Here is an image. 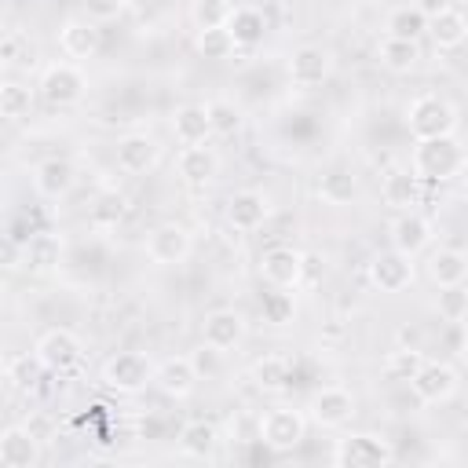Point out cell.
<instances>
[{
    "instance_id": "cell-1",
    "label": "cell",
    "mask_w": 468,
    "mask_h": 468,
    "mask_svg": "<svg viewBox=\"0 0 468 468\" xmlns=\"http://www.w3.org/2000/svg\"><path fill=\"white\" fill-rule=\"evenodd\" d=\"M457 121H461L457 106H453L446 95H439V91H424V95H417V99L406 106V128H410L413 143H417V139H442V135H453V132H457Z\"/></svg>"
},
{
    "instance_id": "cell-2",
    "label": "cell",
    "mask_w": 468,
    "mask_h": 468,
    "mask_svg": "<svg viewBox=\"0 0 468 468\" xmlns=\"http://www.w3.org/2000/svg\"><path fill=\"white\" fill-rule=\"evenodd\" d=\"M464 165V150L453 135H442V139H417L413 143V154H410V168L420 176V183H446V179H457Z\"/></svg>"
},
{
    "instance_id": "cell-3",
    "label": "cell",
    "mask_w": 468,
    "mask_h": 468,
    "mask_svg": "<svg viewBox=\"0 0 468 468\" xmlns=\"http://www.w3.org/2000/svg\"><path fill=\"white\" fill-rule=\"evenodd\" d=\"M154 358L146 351H117L102 362L99 380L113 395H139L146 384H154Z\"/></svg>"
},
{
    "instance_id": "cell-4",
    "label": "cell",
    "mask_w": 468,
    "mask_h": 468,
    "mask_svg": "<svg viewBox=\"0 0 468 468\" xmlns=\"http://www.w3.org/2000/svg\"><path fill=\"white\" fill-rule=\"evenodd\" d=\"M329 461L340 468H388L395 461V446L377 431H355L336 439Z\"/></svg>"
},
{
    "instance_id": "cell-5",
    "label": "cell",
    "mask_w": 468,
    "mask_h": 468,
    "mask_svg": "<svg viewBox=\"0 0 468 468\" xmlns=\"http://www.w3.org/2000/svg\"><path fill=\"white\" fill-rule=\"evenodd\" d=\"M303 435H307V417H303L300 410H292V406H274V410H267V413L260 417V424H256L260 446H267V450H274V453L296 450V446L303 442Z\"/></svg>"
},
{
    "instance_id": "cell-6",
    "label": "cell",
    "mask_w": 468,
    "mask_h": 468,
    "mask_svg": "<svg viewBox=\"0 0 468 468\" xmlns=\"http://www.w3.org/2000/svg\"><path fill=\"white\" fill-rule=\"evenodd\" d=\"M37 91H40V99L48 106H77L84 99V91H88V77L73 58L48 62L40 80H37Z\"/></svg>"
},
{
    "instance_id": "cell-7",
    "label": "cell",
    "mask_w": 468,
    "mask_h": 468,
    "mask_svg": "<svg viewBox=\"0 0 468 468\" xmlns=\"http://www.w3.org/2000/svg\"><path fill=\"white\" fill-rule=\"evenodd\" d=\"M413 256H406V252H399V249H380V252H373L369 256V263H366V278H369V285L377 289V292H388V296H395V292H406L410 285H413Z\"/></svg>"
},
{
    "instance_id": "cell-8",
    "label": "cell",
    "mask_w": 468,
    "mask_h": 468,
    "mask_svg": "<svg viewBox=\"0 0 468 468\" xmlns=\"http://www.w3.org/2000/svg\"><path fill=\"white\" fill-rule=\"evenodd\" d=\"M37 358L48 366V373H73L80 362H84V344L73 329L66 325H55V329H44L40 340H37Z\"/></svg>"
},
{
    "instance_id": "cell-9",
    "label": "cell",
    "mask_w": 468,
    "mask_h": 468,
    "mask_svg": "<svg viewBox=\"0 0 468 468\" xmlns=\"http://www.w3.org/2000/svg\"><path fill=\"white\" fill-rule=\"evenodd\" d=\"M190 252H194V234L183 223H176V219L157 223L146 234V256L157 267H179V263L190 260Z\"/></svg>"
},
{
    "instance_id": "cell-10",
    "label": "cell",
    "mask_w": 468,
    "mask_h": 468,
    "mask_svg": "<svg viewBox=\"0 0 468 468\" xmlns=\"http://www.w3.org/2000/svg\"><path fill=\"white\" fill-rule=\"evenodd\" d=\"M410 391L424 406H442L461 391V373L450 362H424L410 380Z\"/></svg>"
},
{
    "instance_id": "cell-11",
    "label": "cell",
    "mask_w": 468,
    "mask_h": 468,
    "mask_svg": "<svg viewBox=\"0 0 468 468\" xmlns=\"http://www.w3.org/2000/svg\"><path fill=\"white\" fill-rule=\"evenodd\" d=\"M161 154H165V146H161L157 135H150V132H128V135H121L117 146H113V161H117V168L128 172V176H146V172H154V168L161 165Z\"/></svg>"
},
{
    "instance_id": "cell-12",
    "label": "cell",
    "mask_w": 468,
    "mask_h": 468,
    "mask_svg": "<svg viewBox=\"0 0 468 468\" xmlns=\"http://www.w3.org/2000/svg\"><path fill=\"white\" fill-rule=\"evenodd\" d=\"M260 278L274 289H300L303 285V252L292 245H267L260 252Z\"/></svg>"
},
{
    "instance_id": "cell-13",
    "label": "cell",
    "mask_w": 468,
    "mask_h": 468,
    "mask_svg": "<svg viewBox=\"0 0 468 468\" xmlns=\"http://www.w3.org/2000/svg\"><path fill=\"white\" fill-rule=\"evenodd\" d=\"M355 413H358V402H355V395H351L347 388H340V384L318 388V391L311 395V402H307V417H311L318 428H344V424H351Z\"/></svg>"
},
{
    "instance_id": "cell-14",
    "label": "cell",
    "mask_w": 468,
    "mask_h": 468,
    "mask_svg": "<svg viewBox=\"0 0 468 468\" xmlns=\"http://www.w3.org/2000/svg\"><path fill=\"white\" fill-rule=\"evenodd\" d=\"M29 183H33V190H37L44 201H62V197L77 186V165H73L69 157L51 154V157H44V161L33 165Z\"/></svg>"
},
{
    "instance_id": "cell-15",
    "label": "cell",
    "mask_w": 468,
    "mask_h": 468,
    "mask_svg": "<svg viewBox=\"0 0 468 468\" xmlns=\"http://www.w3.org/2000/svg\"><path fill=\"white\" fill-rule=\"evenodd\" d=\"M285 69H289V80L296 88H318L333 73V55L322 44H300V48H292Z\"/></svg>"
},
{
    "instance_id": "cell-16",
    "label": "cell",
    "mask_w": 468,
    "mask_h": 468,
    "mask_svg": "<svg viewBox=\"0 0 468 468\" xmlns=\"http://www.w3.org/2000/svg\"><path fill=\"white\" fill-rule=\"evenodd\" d=\"M223 216H227V223H230L238 234H252V230H260V227L271 219V197H267L263 190H252V186L234 190V194L227 197Z\"/></svg>"
},
{
    "instance_id": "cell-17",
    "label": "cell",
    "mask_w": 468,
    "mask_h": 468,
    "mask_svg": "<svg viewBox=\"0 0 468 468\" xmlns=\"http://www.w3.org/2000/svg\"><path fill=\"white\" fill-rule=\"evenodd\" d=\"M245 336H249V322H245V314L234 311V307H216V311H208L205 322H201V340L212 344V347H219L223 355L234 351V347H241Z\"/></svg>"
},
{
    "instance_id": "cell-18",
    "label": "cell",
    "mask_w": 468,
    "mask_h": 468,
    "mask_svg": "<svg viewBox=\"0 0 468 468\" xmlns=\"http://www.w3.org/2000/svg\"><path fill=\"white\" fill-rule=\"evenodd\" d=\"M44 457V442L26 424H7L0 431V468H37Z\"/></svg>"
},
{
    "instance_id": "cell-19",
    "label": "cell",
    "mask_w": 468,
    "mask_h": 468,
    "mask_svg": "<svg viewBox=\"0 0 468 468\" xmlns=\"http://www.w3.org/2000/svg\"><path fill=\"white\" fill-rule=\"evenodd\" d=\"M58 48H62V55L73 58V62L91 58V55L102 48V29H99V22L88 18V15L66 18L62 29H58Z\"/></svg>"
},
{
    "instance_id": "cell-20",
    "label": "cell",
    "mask_w": 468,
    "mask_h": 468,
    "mask_svg": "<svg viewBox=\"0 0 468 468\" xmlns=\"http://www.w3.org/2000/svg\"><path fill=\"white\" fill-rule=\"evenodd\" d=\"M431 219L428 216H420L417 208H410V212H399L395 219H391V227H388V238H391V249H399V252H406V256H420L428 245H431Z\"/></svg>"
},
{
    "instance_id": "cell-21",
    "label": "cell",
    "mask_w": 468,
    "mask_h": 468,
    "mask_svg": "<svg viewBox=\"0 0 468 468\" xmlns=\"http://www.w3.org/2000/svg\"><path fill=\"white\" fill-rule=\"evenodd\" d=\"M66 241L55 230H29V238L22 241V267L29 274H51L62 263Z\"/></svg>"
},
{
    "instance_id": "cell-22",
    "label": "cell",
    "mask_w": 468,
    "mask_h": 468,
    "mask_svg": "<svg viewBox=\"0 0 468 468\" xmlns=\"http://www.w3.org/2000/svg\"><path fill=\"white\" fill-rule=\"evenodd\" d=\"M172 135L179 146H201L208 143L216 132H212V117H208V102H183L172 110Z\"/></svg>"
},
{
    "instance_id": "cell-23",
    "label": "cell",
    "mask_w": 468,
    "mask_h": 468,
    "mask_svg": "<svg viewBox=\"0 0 468 468\" xmlns=\"http://www.w3.org/2000/svg\"><path fill=\"white\" fill-rule=\"evenodd\" d=\"M197 369H194V362H190V355H172V358H165V362H157V369H154V384H157V391L161 395H168V399H190L194 395V388H197Z\"/></svg>"
},
{
    "instance_id": "cell-24",
    "label": "cell",
    "mask_w": 468,
    "mask_h": 468,
    "mask_svg": "<svg viewBox=\"0 0 468 468\" xmlns=\"http://www.w3.org/2000/svg\"><path fill=\"white\" fill-rule=\"evenodd\" d=\"M176 172H179L183 183L205 186V183H212V179L219 176V154H216L208 143H201V146H183L179 157H176Z\"/></svg>"
},
{
    "instance_id": "cell-25",
    "label": "cell",
    "mask_w": 468,
    "mask_h": 468,
    "mask_svg": "<svg viewBox=\"0 0 468 468\" xmlns=\"http://www.w3.org/2000/svg\"><path fill=\"white\" fill-rule=\"evenodd\" d=\"M380 197L395 212H410L420 205V176L413 168H391L380 183Z\"/></svg>"
},
{
    "instance_id": "cell-26",
    "label": "cell",
    "mask_w": 468,
    "mask_h": 468,
    "mask_svg": "<svg viewBox=\"0 0 468 468\" xmlns=\"http://www.w3.org/2000/svg\"><path fill=\"white\" fill-rule=\"evenodd\" d=\"M216 446H219V428L212 420H186L176 435L179 457H190V461H208Z\"/></svg>"
},
{
    "instance_id": "cell-27",
    "label": "cell",
    "mask_w": 468,
    "mask_h": 468,
    "mask_svg": "<svg viewBox=\"0 0 468 468\" xmlns=\"http://www.w3.org/2000/svg\"><path fill=\"white\" fill-rule=\"evenodd\" d=\"M227 29H230V37H234L238 48H245V51L249 48H260L263 37H267V15L260 7H252V4H238V7H230Z\"/></svg>"
},
{
    "instance_id": "cell-28",
    "label": "cell",
    "mask_w": 468,
    "mask_h": 468,
    "mask_svg": "<svg viewBox=\"0 0 468 468\" xmlns=\"http://www.w3.org/2000/svg\"><path fill=\"white\" fill-rule=\"evenodd\" d=\"M428 37L435 44V51H457L468 44V15L457 7H446L442 15L428 18Z\"/></svg>"
},
{
    "instance_id": "cell-29",
    "label": "cell",
    "mask_w": 468,
    "mask_h": 468,
    "mask_svg": "<svg viewBox=\"0 0 468 468\" xmlns=\"http://www.w3.org/2000/svg\"><path fill=\"white\" fill-rule=\"evenodd\" d=\"M424 271H428V278L442 289V285H461V282H468V252H461V249H431L428 252V263H424Z\"/></svg>"
},
{
    "instance_id": "cell-30",
    "label": "cell",
    "mask_w": 468,
    "mask_h": 468,
    "mask_svg": "<svg viewBox=\"0 0 468 468\" xmlns=\"http://www.w3.org/2000/svg\"><path fill=\"white\" fill-rule=\"evenodd\" d=\"M377 58L391 73H410L420 62V44L417 40H406V37H388L384 33V40L377 44Z\"/></svg>"
},
{
    "instance_id": "cell-31",
    "label": "cell",
    "mask_w": 468,
    "mask_h": 468,
    "mask_svg": "<svg viewBox=\"0 0 468 468\" xmlns=\"http://www.w3.org/2000/svg\"><path fill=\"white\" fill-rule=\"evenodd\" d=\"M318 197H322L325 205H333V208L351 205V201L358 197V179H355V172H347V168H329V172H322V176H318Z\"/></svg>"
},
{
    "instance_id": "cell-32",
    "label": "cell",
    "mask_w": 468,
    "mask_h": 468,
    "mask_svg": "<svg viewBox=\"0 0 468 468\" xmlns=\"http://www.w3.org/2000/svg\"><path fill=\"white\" fill-rule=\"evenodd\" d=\"M252 384L260 391H285L292 384V362L285 355H263L252 362Z\"/></svg>"
},
{
    "instance_id": "cell-33",
    "label": "cell",
    "mask_w": 468,
    "mask_h": 468,
    "mask_svg": "<svg viewBox=\"0 0 468 468\" xmlns=\"http://www.w3.org/2000/svg\"><path fill=\"white\" fill-rule=\"evenodd\" d=\"M384 33L388 37H406V40H420L428 33V15H420L413 4L391 7L384 18Z\"/></svg>"
},
{
    "instance_id": "cell-34",
    "label": "cell",
    "mask_w": 468,
    "mask_h": 468,
    "mask_svg": "<svg viewBox=\"0 0 468 468\" xmlns=\"http://www.w3.org/2000/svg\"><path fill=\"white\" fill-rule=\"evenodd\" d=\"M33 110V88L22 80H4L0 84V117L7 124H18Z\"/></svg>"
},
{
    "instance_id": "cell-35",
    "label": "cell",
    "mask_w": 468,
    "mask_h": 468,
    "mask_svg": "<svg viewBox=\"0 0 468 468\" xmlns=\"http://www.w3.org/2000/svg\"><path fill=\"white\" fill-rule=\"evenodd\" d=\"M194 48H197L201 58H208V62H223V58L234 55L238 44H234V37H230L227 26H208V29H197Z\"/></svg>"
},
{
    "instance_id": "cell-36",
    "label": "cell",
    "mask_w": 468,
    "mask_h": 468,
    "mask_svg": "<svg viewBox=\"0 0 468 468\" xmlns=\"http://www.w3.org/2000/svg\"><path fill=\"white\" fill-rule=\"evenodd\" d=\"M44 373H48V366L37 358V351H33V355H15V358L7 362V380H11V388H18V391H37L40 380H44Z\"/></svg>"
},
{
    "instance_id": "cell-37",
    "label": "cell",
    "mask_w": 468,
    "mask_h": 468,
    "mask_svg": "<svg viewBox=\"0 0 468 468\" xmlns=\"http://www.w3.org/2000/svg\"><path fill=\"white\" fill-rule=\"evenodd\" d=\"M260 314H263L267 325H289L292 314H296V296H292V289H274V285H271V292H263V300H260Z\"/></svg>"
},
{
    "instance_id": "cell-38",
    "label": "cell",
    "mask_w": 468,
    "mask_h": 468,
    "mask_svg": "<svg viewBox=\"0 0 468 468\" xmlns=\"http://www.w3.org/2000/svg\"><path fill=\"white\" fill-rule=\"evenodd\" d=\"M124 212H128V197L117 194V190H102V194L91 201L88 219H91L95 227H117V223L124 219Z\"/></svg>"
},
{
    "instance_id": "cell-39",
    "label": "cell",
    "mask_w": 468,
    "mask_h": 468,
    "mask_svg": "<svg viewBox=\"0 0 468 468\" xmlns=\"http://www.w3.org/2000/svg\"><path fill=\"white\" fill-rule=\"evenodd\" d=\"M424 362H428V358H424V351H420V347H406V344H402V347H395V351L388 355L384 373H388L391 380H406V384H410Z\"/></svg>"
},
{
    "instance_id": "cell-40",
    "label": "cell",
    "mask_w": 468,
    "mask_h": 468,
    "mask_svg": "<svg viewBox=\"0 0 468 468\" xmlns=\"http://www.w3.org/2000/svg\"><path fill=\"white\" fill-rule=\"evenodd\" d=\"M435 311L442 322H464L468 318V285H442L439 289V300H435Z\"/></svg>"
},
{
    "instance_id": "cell-41",
    "label": "cell",
    "mask_w": 468,
    "mask_h": 468,
    "mask_svg": "<svg viewBox=\"0 0 468 468\" xmlns=\"http://www.w3.org/2000/svg\"><path fill=\"white\" fill-rule=\"evenodd\" d=\"M208 117H212V132L219 139H234L241 132V110L230 99H212L208 102Z\"/></svg>"
},
{
    "instance_id": "cell-42",
    "label": "cell",
    "mask_w": 468,
    "mask_h": 468,
    "mask_svg": "<svg viewBox=\"0 0 468 468\" xmlns=\"http://www.w3.org/2000/svg\"><path fill=\"white\" fill-rule=\"evenodd\" d=\"M190 18H194V26H197V29L227 26V18H230V4H227V0H194Z\"/></svg>"
},
{
    "instance_id": "cell-43",
    "label": "cell",
    "mask_w": 468,
    "mask_h": 468,
    "mask_svg": "<svg viewBox=\"0 0 468 468\" xmlns=\"http://www.w3.org/2000/svg\"><path fill=\"white\" fill-rule=\"evenodd\" d=\"M190 362H194L197 377H205V380L223 373V351H219V347H212V344H205V340H201V347H197V351H190Z\"/></svg>"
},
{
    "instance_id": "cell-44",
    "label": "cell",
    "mask_w": 468,
    "mask_h": 468,
    "mask_svg": "<svg viewBox=\"0 0 468 468\" xmlns=\"http://www.w3.org/2000/svg\"><path fill=\"white\" fill-rule=\"evenodd\" d=\"M124 7H128V0H84V15L95 22H113L124 15Z\"/></svg>"
},
{
    "instance_id": "cell-45",
    "label": "cell",
    "mask_w": 468,
    "mask_h": 468,
    "mask_svg": "<svg viewBox=\"0 0 468 468\" xmlns=\"http://www.w3.org/2000/svg\"><path fill=\"white\" fill-rule=\"evenodd\" d=\"M18 51H22V37H18L15 29H7L4 40H0V62H4V66H15V62H18Z\"/></svg>"
},
{
    "instance_id": "cell-46",
    "label": "cell",
    "mask_w": 468,
    "mask_h": 468,
    "mask_svg": "<svg viewBox=\"0 0 468 468\" xmlns=\"http://www.w3.org/2000/svg\"><path fill=\"white\" fill-rule=\"evenodd\" d=\"M318 278H325V256L303 252V285H314Z\"/></svg>"
},
{
    "instance_id": "cell-47",
    "label": "cell",
    "mask_w": 468,
    "mask_h": 468,
    "mask_svg": "<svg viewBox=\"0 0 468 468\" xmlns=\"http://www.w3.org/2000/svg\"><path fill=\"white\" fill-rule=\"evenodd\" d=\"M26 428H29V431H33L40 442H51V420H48L44 413H33V417L26 420Z\"/></svg>"
},
{
    "instance_id": "cell-48",
    "label": "cell",
    "mask_w": 468,
    "mask_h": 468,
    "mask_svg": "<svg viewBox=\"0 0 468 468\" xmlns=\"http://www.w3.org/2000/svg\"><path fill=\"white\" fill-rule=\"evenodd\" d=\"M413 7H417L420 15H428V18H435V15H442L446 7H453V0H413Z\"/></svg>"
},
{
    "instance_id": "cell-49",
    "label": "cell",
    "mask_w": 468,
    "mask_h": 468,
    "mask_svg": "<svg viewBox=\"0 0 468 468\" xmlns=\"http://www.w3.org/2000/svg\"><path fill=\"white\" fill-rule=\"evenodd\" d=\"M457 179L468 186V154H464V165H461V172H457Z\"/></svg>"
},
{
    "instance_id": "cell-50",
    "label": "cell",
    "mask_w": 468,
    "mask_h": 468,
    "mask_svg": "<svg viewBox=\"0 0 468 468\" xmlns=\"http://www.w3.org/2000/svg\"><path fill=\"white\" fill-rule=\"evenodd\" d=\"M282 4H296V0H282Z\"/></svg>"
},
{
    "instance_id": "cell-51",
    "label": "cell",
    "mask_w": 468,
    "mask_h": 468,
    "mask_svg": "<svg viewBox=\"0 0 468 468\" xmlns=\"http://www.w3.org/2000/svg\"><path fill=\"white\" fill-rule=\"evenodd\" d=\"M464 435H468V424H464Z\"/></svg>"
},
{
    "instance_id": "cell-52",
    "label": "cell",
    "mask_w": 468,
    "mask_h": 468,
    "mask_svg": "<svg viewBox=\"0 0 468 468\" xmlns=\"http://www.w3.org/2000/svg\"><path fill=\"white\" fill-rule=\"evenodd\" d=\"M464 62H468V58H464Z\"/></svg>"
}]
</instances>
